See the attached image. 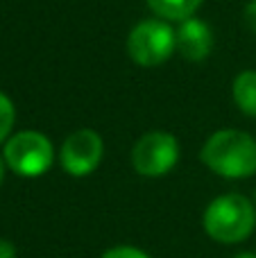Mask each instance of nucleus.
<instances>
[{"label": "nucleus", "mask_w": 256, "mask_h": 258, "mask_svg": "<svg viewBox=\"0 0 256 258\" xmlns=\"http://www.w3.org/2000/svg\"><path fill=\"white\" fill-rule=\"evenodd\" d=\"M200 159L222 179H249L256 174V138L240 129H218L204 141Z\"/></svg>", "instance_id": "f257e3e1"}, {"label": "nucleus", "mask_w": 256, "mask_h": 258, "mask_svg": "<svg viewBox=\"0 0 256 258\" xmlns=\"http://www.w3.org/2000/svg\"><path fill=\"white\" fill-rule=\"evenodd\" d=\"M202 227L213 242L238 245L256 229V204L240 192H225L213 197L202 215Z\"/></svg>", "instance_id": "f03ea898"}, {"label": "nucleus", "mask_w": 256, "mask_h": 258, "mask_svg": "<svg viewBox=\"0 0 256 258\" xmlns=\"http://www.w3.org/2000/svg\"><path fill=\"white\" fill-rule=\"evenodd\" d=\"M127 57L143 68H154L166 63L177 52L175 27L163 18H143L127 34Z\"/></svg>", "instance_id": "7ed1b4c3"}, {"label": "nucleus", "mask_w": 256, "mask_h": 258, "mask_svg": "<svg viewBox=\"0 0 256 258\" xmlns=\"http://www.w3.org/2000/svg\"><path fill=\"white\" fill-rule=\"evenodd\" d=\"M3 159L7 168L18 177H43L54 165V145L43 132L23 129L5 141Z\"/></svg>", "instance_id": "20e7f679"}, {"label": "nucleus", "mask_w": 256, "mask_h": 258, "mask_svg": "<svg viewBox=\"0 0 256 258\" xmlns=\"http://www.w3.org/2000/svg\"><path fill=\"white\" fill-rule=\"evenodd\" d=\"M181 156V147L175 134L152 129L145 132L132 147V168L148 179L166 177L177 168Z\"/></svg>", "instance_id": "39448f33"}, {"label": "nucleus", "mask_w": 256, "mask_h": 258, "mask_svg": "<svg viewBox=\"0 0 256 258\" xmlns=\"http://www.w3.org/2000/svg\"><path fill=\"white\" fill-rule=\"evenodd\" d=\"M59 165L71 177H89L100 168L104 159V141L95 129L82 127L63 138L59 147Z\"/></svg>", "instance_id": "423d86ee"}, {"label": "nucleus", "mask_w": 256, "mask_h": 258, "mask_svg": "<svg viewBox=\"0 0 256 258\" xmlns=\"http://www.w3.org/2000/svg\"><path fill=\"white\" fill-rule=\"evenodd\" d=\"M175 36H177V52L190 63L207 61L213 52V45H216V36H213L211 25L198 16H190L186 21L177 23Z\"/></svg>", "instance_id": "0eeeda50"}, {"label": "nucleus", "mask_w": 256, "mask_h": 258, "mask_svg": "<svg viewBox=\"0 0 256 258\" xmlns=\"http://www.w3.org/2000/svg\"><path fill=\"white\" fill-rule=\"evenodd\" d=\"M150 12L168 23H181L190 16H198L204 0H145Z\"/></svg>", "instance_id": "6e6552de"}, {"label": "nucleus", "mask_w": 256, "mask_h": 258, "mask_svg": "<svg viewBox=\"0 0 256 258\" xmlns=\"http://www.w3.org/2000/svg\"><path fill=\"white\" fill-rule=\"evenodd\" d=\"M231 95L234 102L247 118H256V71L245 68L234 77L231 84Z\"/></svg>", "instance_id": "1a4fd4ad"}, {"label": "nucleus", "mask_w": 256, "mask_h": 258, "mask_svg": "<svg viewBox=\"0 0 256 258\" xmlns=\"http://www.w3.org/2000/svg\"><path fill=\"white\" fill-rule=\"evenodd\" d=\"M16 125V107L5 91H0V143H5Z\"/></svg>", "instance_id": "9d476101"}, {"label": "nucleus", "mask_w": 256, "mask_h": 258, "mask_svg": "<svg viewBox=\"0 0 256 258\" xmlns=\"http://www.w3.org/2000/svg\"><path fill=\"white\" fill-rule=\"evenodd\" d=\"M100 258H152V256L134 245H116V247H109L107 251H102Z\"/></svg>", "instance_id": "9b49d317"}, {"label": "nucleus", "mask_w": 256, "mask_h": 258, "mask_svg": "<svg viewBox=\"0 0 256 258\" xmlns=\"http://www.w3.org/2000/svg\"><path fill=\"white\" fill-rule=\"evenodd\" d=\"M243 21H245V25H247V30L256 34V0H249V3L245 5V9H243Z\"/></svg>", "instance_id": "f8f14e48"}, {"label": "nucleus", "mask_w": 256, "mask_h": 258, "mask_svg": "<svg viewBox=\"0 0 256 258\" xmlns=\"http://www.w3.org/2000/svg\"><path fill=\"white\" fill-rule=\"evenodd\" d=\"M18 251H16V245L7 238H0V258H16Z\"/></svg>", "instance_id": "ddd939ff"}, {"label": "nucleus", "mask_w": 256, "mask_h": 258, "mask_svg": "<svg viewBox=\"0 0 256 258\" xmlns=\"http://www.w3.org/2000/svg\"><path fill=\"white\" fill-rule=\"evenodd\" d=\"M5 168H7V163H5V159L0 156V186H3V179H5Z\"/></svg>", "instance_id": "4468645a"}, {"label": "nucleus", "mask_w": 256, "mask_h": 258, "mask_svg": "<svg viewBox=\"0 0 256 258\" xmlns=\"http://www.w3.org/2000/svg\"><path fill=\"white\" fill-rule=\"evenodd\" d=\"M234 258H256V251H240V254H236Z\"/></svg>", "instance_id": "2eb2a0df"}, {"label": "nucleus", "mask_w": 256, "mask_h": 258, "mask_svg": "<svg viewBox=\"0 0 256 258\" xmlns=\"http://www.w3.org/2000/svg\"><path fill=\"white\" fill-rule=\"evenodd\" d=\"M254 204H256V192H254Z\"/></svg>", "instance_id": "dca6fc26"}]
</instances>
